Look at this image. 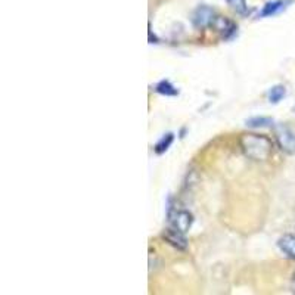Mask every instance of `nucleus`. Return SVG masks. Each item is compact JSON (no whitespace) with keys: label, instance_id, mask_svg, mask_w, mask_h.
<instances>
[{"label":"nucleus","instance_id":"nucleus-1","mask_svg":"<svg viewBox=\"0 0 295 295\" xmlns=\"http://www.w3.org/2000/svg\"><path fill=\"white\" fill-rule=\"evenodd\" d=\"M241 148L248 158L254 161H266L272 155L273 143L264 135L246 133L241 138Z\"/></svg>","mask_w":295,"mask_h":295},{"label":"nucleus","instance_id":"nucleus-2","mask_svg":"<svg viewBox=\"0 0 295 295\" xmlns=\"http://www.w3.org/2000/svg\"><path fill=\"white\" fill-rule=\"evenodd\" d=\"M276 140L279 148L286 154H295V133L286 125H278L276 127Z\"/></svg>","mask_w":295,"mask_h":295},{"label":"nucleus","instance_id":"nucleus-3","mask_svg":"<svg viewBox=\"0 0 295 295\" xmlns=\"http://www.w3.org/2000/svg\"><path fill=\"white\" fill-rule=\"evenodd\" d=\"M168 219H170V223L173 226V229L182 232V233H186L191 229L192 222H193L191 213L185 211V209H176L173 213H170Z\"/></svg>","mask_w":295,"mask_h":295},{"label":"nucleus","instance_id":"nucleus-4","mask_svg":"<svg viewBox=\"0 0 295 295\" xmlns=\"http://www.w3.org/2000/svg\"><path fill=\"white\" fill-rule=\"evenodd\" d=\"M193 24L196 27H207L208 24H213L214 21V11L208 6H199L193 12Z\"/></svg>","mask_w":295,"mask_h":295},{"label":"nucleus","instance_id":"nucleus-5","mask_svg":"<svg viewBox=\"0 0 295 295\" xmlns=\"http://www.w3.org/2000/svg\"><path fill=\"white\" fill-rule=\"evenodd\" d=\"M289 3H291L289 0H273V2H267L264 5V8L261 9L260 14H259V18L278 15L279 12H282L286 8V5H289Z\"/></svg>","mask_w":295,"mask_h":295},{"label":"nucleus","instance_id":"nucleus-6","mask_svg":"<svg viewBox=\"0 0 295 295\" xmlns=\"http://www.w3.org/2000/svg\"><path fill=\"white\" fill-rule=\"evenodd\" d=\"M183 235L185 233H182V232H179L176 229H167L164 232V238L172 243V245H174L176 248H179V249H185L188 246L186 238Z\"/></svg>","mask_w":295,"mask_h":295},{"label":"nucleus","instance_id":"nucleus-7","mask_svg":"<svg viewBox=\"0 0 295 295\" xmlns=\"http://www.w3.org/2000/svg\"><path fill=\"white\" fill-rule=\"evenodd\" d=\"M278 246L286 257L295 260V235H283L278 241Z\"/></svg>","mask_w":295,"mask_h":295},{"label":"nucleus","instance_id":"nucleus-8","mask_svg":"<svg viewBox=\"0 0 295 295\" xmlns=\"http://www.w3.org/2000/svg\"><path fill=\"white\" fill-rule=\"evenodd\" d=\"M213 25H214L219 31H222L225 35H229L230 33H233V31H235V25H233L230 21H227V19L223 17L214 18Z\"/></svg>","mask_w":295,"mask_h":295},{"label":"nucleus","instance_id":"nucleus-9","mask_svg":"<svg viewBox=\"0 0 295 295\" xmlns=\"http://www.w3.org/2000/svg\"><path fill=\"white\" fill-rule=\"evenodd\" d=\"M174 140V135L173 133H167V135H164L161 139L156 142L155 145V152L158 155H161V154H164V152H167L168 151V148L172 146V143H173Z\"/></svg>","mask_w":295,"mask_h":295},{"label":"nucleus","instance_id":"nucleus-10","mask_svg":"<svg viewBox=\"0 0 295 295\" xmlns=\"http://www.w3.org/2000/svg\"><path fill=\"white\" fill-rule=\"evenodd\" d=\"M155 90L156 93L164 95V96H177V95H179V90H177L170 81H167V80L159 81V83L155 86Z\"/></svg>","mask_w":295,"mask_h":295},{"label":"nucleus","instance_id":"nucleus-11","mask_svg":"<svg viewBox=\"0 0 295 295\" xmlns=\"http://www.w3.org/2000/svg\"><path fill=\"white\" fill-rule=\"evenodd\" d=\"M245 124L251 129H263V127H270L273 124V118H270V117H252V118H248Z\"/></svg>","mask_w":295,"mask_h":295},{"label":"nucleus","instance_id":"nucleus-12","mask_svg":"<svg viewBox=\"0 0 295 295\" xmlns=\"http://www.w3.org/2000/svg\"><path fill=\"white\" fill-rule=\"evenodd\" d=\"M285 95H286V89H285V86H282V85L273 86L270 89V92H269V101H270L272 104H279V102L285 98Z\"/></svg>","mask_w":295,"mask_h":295},{"label":"nucleus","instance_id":"nucleus-13","mask_svg":"<svg viewBox=\"0 0 295 295\" xmlns=\"http://www.w3.org/2000/svg\"><path fill=\"white\" fill-rule=\"evenodd\" d=\"M227 3H229V6H230L233 11H236L238 14H246L248 6H246V2H245V0H227Z\"/></svg>","mask_w":295,"mask_h":295},{"label":"nucleus","instance_id":"nucleus-14","mask_svg":"<svg viewBox=\"0 0 295 295\" xmlns=\"http://www.w3.org/2000/svg\"><path fill=\"white\" fill-rule=\"evenodd\" d=\"M292 291L295 292V275H294V278H292Z\"/></svg>","mask_w":295,"mask_h":295}]
</instances>
